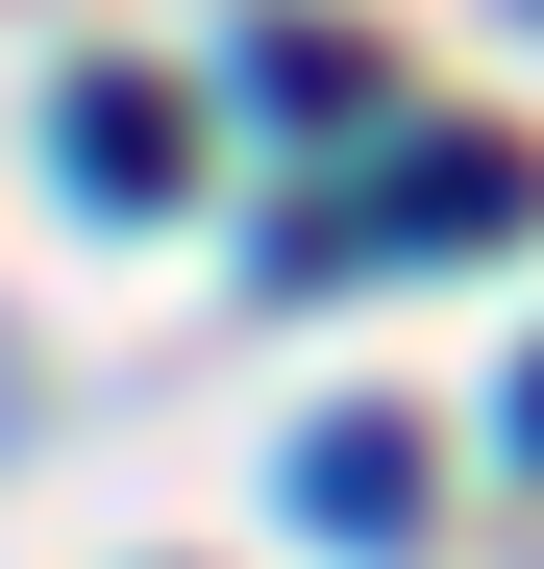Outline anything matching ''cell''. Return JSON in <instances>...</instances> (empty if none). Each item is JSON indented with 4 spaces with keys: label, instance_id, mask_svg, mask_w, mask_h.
<instances>
[{
    "label": "cell",
    "instance_id": "1",
    "mask_svg": "<svg viewBox=\"0 0 544 569\" xmlns=\"http://www.w3.org/2000/svg\"><path fill=\"white\" fill-rule=\"evenodd\" d=\"M74 173L100 199H173V100H74Z\"/></svg>",
    "mask_w": 544,
    "mask_h": 569
}]
</instances>
